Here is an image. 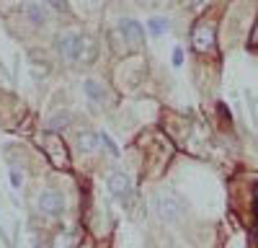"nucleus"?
I'll return each instance as SVG.
<instances>
[{
	"label": "nucleus",
	"mask_w": 258,
	"mask_h": 248,
	"mask_svg": "<svg viewBox=\"0 0 258 248\" xmlns=\"http://www.w3.org/2000/svg\"><path fill=\"white\" fill-rule=\"evenodd\" d=\"M153 204H155V210H158L160 220H165V222H178V220L183 217V212H186L183 199H181L173 189H165V186L155 192Z\"/></svg>",
	"instance_id": "1"
},
{
	"label": "nucleus",
	"mask_w": 258,
	"mask_h": 248,
	"mask_svg": "<svg viewBox=\"0 0 258 248\" xmlns=\"http://www.w3.org/2000/svg\"><path fill=\"white\" fill-rule=\"evenodd\" d=\"M47 8L49 6H41V3H26L24 6V11H26V16H29V21L34 26H44L47 24Z\"/></svg>",
	"instance_id": "7"
},
{
	"label": "nucleus",
	"mask_w": 258,
	"mask_h": 248,
	"mask_svg": "<svg viewBox=\"0 0 258 248\" xmlns=\"http://www.w3.org/2000/svg\"><path fill=\"white\" fill-rule=\"evenodd\" d=\"M70 124V114L68 111H54L49 119H47V130L49 132H57V130H64Z\"/></svg>",
	"instance_id": "10"
},
{
	"label": "nucleus",
	"mask_w": 258,
	"mask_h": 248,
	"mask_svg": "<svg viewBox=\"0 0 258 248\" xmlns=\"http://www.w3.org/2000/svg\"><path fill=\"white\" fill-rule=\"evenodd\" d=\"M173 65H183V49L181 47H176V52H173Z\"/></svg>",
	"instance_id": "14"
},
{
	"label": "nucleus",
	"mask_w": 258,
	"mask_h": 248,
	"mask_svg": "<svg viewBox=\"0 0 258 248\" xmlns=\"http://www.w3.org/2000/svg\"><path fill=\"white\" fill-rule=\"evenodd\" d=\"M83 88H85V93H88L91 101H98V103H101V101L106 98V88L101 86L98 80H85V83H83Z\"/></svg>",
	"instance_id": "11"
},
{
	"label": "nucleus",
	"mask_w": 258,
	"mask_h": 248,
	"mask_svg": "<svg viewBox=\"0 0 258 248\" xmlns=\"http://www.w3.org/2000/svg\"><path fill=\"white\" fill-rule=\"evenodd\" d=\"M11 181H13V186H16V189H21V173H18L16 168L11 171Z\"/></svg>",
	"instance_id": "15"
},
{
	"label": "nucleus",
	"mask_w": 258,
	"mask_h": 248,
	"mask_svg": "<svg viewBox=\"0 0 258 248\" xmlns=\"http://www.w3.org/2000/svg\"><path fill=\"white\" fill-rule=\"evenodd\" d=\"M165 29H168L165 18H153V21H150V31H153V34H163Z\"/></svg>",
	"instance_id": "12"
},
{
	"label": "nucleus",
	"mask_w": 258,
	"mask_h": 248,
	"mask_svg": "<svg viewBox=\"0 0 258 248\" xmlns=\"http://www.w3.org/2000/svg\"><path fill=\"white\" fill-rule=\"evenodd\" d=\"M212 47H214V24L202 21V24L194 29V49H197V52H207Z\"/></svg>",
	"instance_id": "5"
},
{
	"label": "nucleus",
	"mask_w": 258,
	"mask_h": 248,
	"mask_svg": "<svg viewBox=\"0 0 258 248\" xmlns=\"http://www.w3.org/2000/svg\"><path fill=\"white\" fill-rule=\"evenodd\" d=\"M165 248H176V245H165Z\"/></svg>",
	"instance_id": "19"
},
{
	"label": "nucleus",
	"mask_w": 258,
	"mask_h": 248,
	"mask_svg": "<svg viewBox=\"0 0 258 248\" xmlns=\"http://www.w3.org/2000/svg\"><path fill=\"white\" fill-rule=\"evenodd\" d=\"M98 142H101L98 135H93V132H80V137H78V148H80V153H93Z\"/></svg>",
	"instance_id": "9"
},
{
	"label": "nucleus",
	"mask_w": 258,
	"mask_h": 248,
	"mask_svg": "<svg viewBox=\"0 0 258 248\" xmlns=\"http://www.w3.org/2000/svg\"><path fill=\"white\" fill-rule=\"evenodd\" d=\"M36 248H39V245H36Z\"/></svg>",
	"instance_id": "20"
},
{
	"label": "nucleus",
	"mask_w": 258,
	"mask_h": 248,
	"mask_svg": "<svg viewBox=\"0 0 258 248\" xmlns=\"http://www.w3.org/2000/svg\"><path fill=\"white\" fill-rule=\"evenodd\" d=\"M75 245H80V233H70V230L57 233L52 240V248H75Z\"/></svg>",
	"instance_id": "8"
},
{
	"label": "nucleus",
	"mask_w": 258,
	"mask_h": 248,
	"mask_svg": "<svg viewBox=\"0 0 258 248\" xmlns=\"http://www.w3.org/2000/svg\"><path fill=\"white\" fill-rule=\"evenodd\" d=\"M253 44H258V24H255V29H253Z\"/></svg>",
	"instance_id": "17"
},
{
	"label": "nucleus",
	"mask_w": 258,
	"mask_h": 248,
	"mask_svg": "<svg viewBox=\"0 0 258 248\" xmlns=\"http://www.w3.org/2000/svg\"><path fill=\"white\" fill-rule=\"evenodd\" d=\"M250 114H253V121L258 124V98H253V103H250Z\"/></svg>",
	"instance_id": "16"
},
{
	"label": "nucleus",
	"mask_w": 258,
	"mask_h": 248,
	"mask_svg": "<svg viewBox=\"0 0 258 248\" xmlns=\"http://www.w3.org/2000/svg\"><path fill=\"white\" fill-rule=\"evenodd\" d=\"M98 137H101V142L106 145V150H109V153H111V155L116 158V155H119V150H116V145L111 142V137H109V135H98Z\"/></svg>",
	"instance_id": "13"
},
{
	"label": "nucleus",
	"mask_w": 258,
	"mask_h": 248,
	"mask_svg": "<svg viewBox=\"0 0 258 248\" xmlns=\"http://www.w3.org/2000/svg\"><path fill=\"white\" fill-rule=\"evenodd\" d=\"M119 31L124 34V39H126L132 47H140L142 41H145V29L137 24L135 18H121V21H119Z\"/></svg>",
	"instance_id": "6"
},
{
	"label": "nucleus",
	"mask_w": 258,
	"mask_h": 248,
	"mask_svg": "<svg viewBox=\"0 0 258 248\" xmlns=\"http://www.w3.org/2000/svg\"><path fill=\"white\" fill-rule=\"evenodd\" d=\"M85 248H93V245H91V240H85Z\"/></svg>",
	"instance_id": "18"
},
{
	"label": "nucleus",
	"mask_w": 258,
	"mask_h": 248,
	"mask_svg": "<svg viewBox=\"0 0 258 248\" xmlns=\"http://www.w3.org/2000/svg\"><path fill=\"white\" fill-rule=\"evenodd\" d=\"M41 145H44V153H47V158L52 160V165H57V168H68V165H70L68 150H64V145H62L57 137L47 135L44 140H41Z\"/></svg>",
	"instance_id": "2"
},
{
	"label": "nucleus",
	"mask_w": 258,
	"mask_h": 248,
	"mask_svg": "<svg viewBox=\"0 0 258 248\" xmlns=\"http://www.w3.org/2000/svg\"><path fill=\"white\" fill-rule=\"evenodd\" d=\"M109 192L119 202H124V207H129V202H132V183H129V178L121 171H114L109 176Z\"/></svg>",
	"instance_id": "3"
},
{
	"label": "nucleus",
	"mask_w": 258,
	"mask_h": 248,
	"mask_svg": "<svg viewBox=\"0 0 258 248\" xmlns=\"http://www.w3.org/2000/svg\"><path fill=\"white\" fill-rule=\"evenodd\" d=\"M39 210L44 215H59L64 210V199L57 189H44L39 194Z\"/></svg>",
	"instance_id": "4"
}]
</instances>
